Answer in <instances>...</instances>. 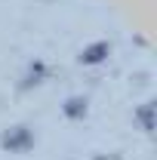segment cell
Segmentation results:
<instances>
[{
    "mask_svg": "<svg viewBox=\"0 0 157 160\" xmlns=\"http://www.w3.org/2000/svg\"><path fill=\"white\" fill-rule=\"evenodd\" d=\"M111 56V43H105V40H96V43H89V46H83L80 49V65H102V62Z\"/></svg>",
    "mask_w": 157,
    "mask_h": 160,
    "instance_id": "2",
    "label": "cell"
},
{
    "mask_svg": "<svg viewBox=\"0 0 157 160\" xmlns=\"http://www.w3.org/2000/svg\"><path fill=\"white\" fill-rule=\"evenodd\" d=\"M139 120H142V129H145V132H151V102H145V105H142Z\"/></svg>",
    "mask_w": 157,
    "mask_h": 160,
    "instance_id": "5",
    "label": "cell"
},
{
    "mask_svg": "<svg viewBox=\"0 0 157 160\" xmlns=\"http://www.w3.org/2000/svg\"><path fill=\"white\" fill-rule=\"evenodd\" d=\"M99 160H105V157H99ZM108 160H120V157H108Z\"/></svg>",
    "mask_w": 157,
    "mask_h": 160,
    "instance_id": "6",
    "label": "cell"
},
{
    "mask_svg": "<svg viewBox=\"0 0 157 160\" xmlns=\"http://www.w3.org/2000/svg\"><path fill=\"white\" fill-rule=\"evenodd\" d=\"M0 145H3V151H9V154H25V151L34 148V132H31L28 126H9V129L0 136Z\"/></svg>",
    "mask_w": 157,
    "mask_h": 160,
    "instance_id": "1",
    "label": "cell"
},
{
    "mask_svg": "<svg viewBox=\"0 0 157 160\" xmlns=\"http://www.w3.org/2000/svg\"><path fill=\"white\" fill-rule=\"evenodd\" d=\"M62 111H65V117H68V120L86 117V99H83V96H68L65 105H62Z\"/></svg>",
    "mask_w": 157,
    "mask_h": 160,
    "instance_id": "3",
    "label": "cell"
},
{
    "mask_svg": "<svg viewBox=\"0 0 157 160\" xmlns=\"http://www.w3.org/2000/svg\"><path fill=\"white\" fill-rule=\"evenodd\" d=\"M43 74H46V65H43V62H34V65H28L22 86H25V89H28V86H37L40 80H43Z\"/></svg>",
    "mask_w": 157,
    "mask_h": 160,
    "instance_id": "4",
    "label": "cell"
}]
</instances>
